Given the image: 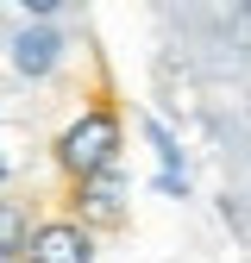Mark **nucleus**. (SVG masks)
<instances>
[{"label": "nucleus", "instance_id": "f257e3e1", "mask_svg": "<svg viewBox=\"0 0 251 263\" xmlns=\"http://www.w3.org/2000/svg\"><path fill=\"white\" fill-rule=\"evenodd\" d=\"M113 151H119V125H113V113H88V119H76L69 132H63V144H57L63 170H76V176H101L107 163H113Z\"/></svg>", "mask_w": 251, "mask_h": 263}, {"label": "nucleus", "instance_id": "f03ea898", "mask_svg": "<svg viewBox=\"0 0 251 263\" xmlns=\"http://www.w3.org/2000/svg\"><path fill=\"white\" fill-rule=\"evenodd\" d=\"M31 263H88V238L76 226H44L31 238Z\"/></svg>", "mask_w": 251, "mask_h": 263}, {"label": "nucleus", "instance_id": "7ed1b4c3", "mask_svg": "<svg viewBox=\"0 0 251 263\" xmlns=\"http://www.w3.org/2000/svg\"><path fill=\"white\" fill-rule=\"evenodd\" d=\"M57 57H63V38H57V31H25V38L13 44V63H19L25 76H50Z\"/></svg>", "mask_w": 251, "mask_h": 263}, {"label": "nucleus", "instance_id": "20e7f679", "mask_svg": "<svg viewBox=\"0 0 251 263\" xmlns=\"http://www.w3.org/2000/svg\"><path fill=\"white\" fill-rule=\"evenodd\" d=\"M113 194H119V182H113L107 170H101V176H88V201H94V207H113Z\"/></svg>", "mask_w": 251, "mask_h": 263}, {"label": "nucleus", "instance_id": "39448f33", "mask_svg": "<svg viewBox=\"0 0 251 263\" xmlns=\"http://www.w3.org/2000/svg\"><path fill=\"white\" fill-rule=\"evenodd\" d=\"M0 251H19V213L0 207Z\"/></svg>", "mask_w": 251, "mask_h": 263}, {"label": "nucleus", "instance_id": "423d86ee", "mask_svg": "<svg viewBox=\"0 0 251 263\" xmlns=\"http://www.w3.org/2000/svg\"><path fill=\"white\" fill-rule=\"evenodd\" d=\"M0 176H7V157H0Z\"/></svg>", "mask_w": 251, "mask_h": 263}]
</instances>
